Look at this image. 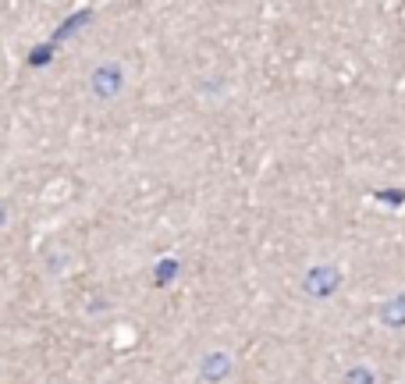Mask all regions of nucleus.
Masks as SVG:
<instances>
[{
    "label": "nucleus",
    "instance_id": "423d86ee",
    "mask_svg": "<svg viewBox=\"0 0 405 384\" xmlns=\"http://www.w3.org/2000/svg\"><path fill=\"white\" fill-rule=\"evenodd\" d=\"M47 57H50V47H40V50H33L28 61H33V65H47Z\"/></svg>",
    "mask_w": 405,
    "mask_h": 384
},
{
    "label": "nucleus",
    "instance_id": "0eeeda50",
    "mask_svg": "<svg viewBox=\"0 0 405 384\" xmlns=\"http://www.w3.org/2000/svg\"><path fill=\"white\" fill-rule=\"evenodd\" d=\"M349 384H370V374L366 370H356V374H349Z\"/></svg>",
    "mask_w": 405,
    "mask_h": 384
},
{
    "label": "nucleus",
    "instance_id": "20e7f679",
    "mask_svg": "<svg viewBox=\"0 0 405 384\" xmlns=\"http://www.w3.org/2000/svg\"><path fill=\"white\" fill-rule=\"evenodd\" d=\"M228 356H210L206 363H203V377H210V381H217V377H224L228 374Z\"/></svg>",
    "mask_w": 405,
    "mask_h": 384
},
{
    "label": "nucleus",
    "instance_id": "f257e3e1",
    "mask_svg": "<svg viewBox=\"0 0 405 384\" xmlns=\"http://www.w3.org/2000/svg\"><path fill=\"white\" fill-rule=\"evenodd\" d=\"M334 288H338V274L331 267H317V271L306 274V292L309 295H331Z\"/></svg>",
    "mask_w": 405,
    "mask_h": 384
},
{
    "label": "nucleus",
    "instance_id": "39448f33",
    "mask_svg": "<svg viewBox=\"0 0 405 384\" xmlns=\"http://www.w3.org/2000/svg\"><path fill=\"white\" fill-rule=\"evenodd\" d=\"M174 274H178V263H174V260H164V263H157V278H160V281H171Z\"/></svg>",
    "mask_w": 405,
    "mask_h": 384
},
{
    "label": "nucleus",
    "instance_id": "6e6552de",
    "mask_svg": "<svg viewBox=\"0 0 405 384\" xmlns=\"http://www.w3.org/2000/svg\"><path fill=\"white\" fill-rule=\"evenodd\" d=\"M0 221H4V210H0Z\"/></svg>",
    "mask_w": 405,
    "mask_h": 384
},
{
    "label": "nucleus",
    "instance_id": "7ed1b4c3",
    "mask_svg": "<svg viewBox=\"0 0 405 384\" xmlns=\"http://www.w3.org/2000/svg\"><path fill=\"white\" fill-rule=\"evenodd\" d=\"M381 320L391 324V328H402V324H405V295H398V299H391V303L381 310Z\"/></svg>",
    "mask_w": 405,
    "mask_h": 384
},
{
    "label": "nucleus",
    "instance_id": "f03ea898",
    "mask_svg": "<svg viewBox=\"0 0 405 384\" xmlns=\"http://www.w3.org/2000/svg\"><path fill=\"white\" fill-rule=\"evenodd\" d=\"M121 85V68L114 65H104L97 75H92V90H97V97H114Z\"/></svg>",
    "mask_w": 405,
    "mask_h": 384
}]
</instances>
